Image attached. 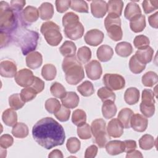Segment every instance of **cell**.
I'll list each match as a JSON object with an SVG mask.
<instances>
[{
    "label": "cell",
    "mask_w": 158,
    "mask_h": 158,
    "mask_svg": "<svg viewBox=\"0 0 158 158\" xmlns=\"http://www.w3.org/2000/svg\"><path fill=\"white\" fill-rule=\"evenodd\" d=\"M32 136L39 145L46 149L62 145L65 139L63 127L49 117L40 119L33 125Z\"/></svg>",
    "instance_id": "1"
},
{
    "label": "cell",
    "mask_w": 158,
    "mask_h": 158,
    "mask_svg": "<svg viewBox=\"0 0 158 158\" xmlns=\"http://www.w3.org/2000/svg\"><path fill=\"white\" fill-rule=\"evenodd\" d=\"M62 68L65 73V80L69 85H76L85 78L83 67L75 56L65 57Z\"/></svg>",
    "instance_id": "2"
},
{
    "label": "cell",
    "mask_w": 158,
    "mask_h": 158,
    "mask_svg": "<svg viewBox=\"0 0 158 158\" xmlns=\"http://www.w3.org/2000/svg\"><path fill=\"white\" fill-rule=\"evenodd\" d=\"M62 25L67 38L72 40H77L83 36L85 28L79 21V17L76 14L72 12L65 14L62 17Z\"/></svg>",
    "instance_id": "3"
},
{
    "label": "cell",
    "mask_w": 158,
    "mask_h": 158,
    "mask_svg": "<svg viewBox=\"0 0 158 158\" xmlns=\"http://www.w3.org/2000/svg\"><path fill=\"white\" fill-rule=\"evenodd\" d=\"M17 12L14 11L6 1L0 2V28L9 33L14 30L17 25Z\"/></svg>",
    "instance_id": "4"
},
{
    "label": "cell",
    "mask_w": 158,
    "mask_h": 158,
    "mask_svg": "<svg viewBox=\"0 0 158 158\" xmlns=\"http://www.w3.org/2000/svg\"><path fill=\"white\" fill-rule=\"evenodd\" d=\"M40 31L50 46H57L62 40L60 27L54 22L48 21L43 23Z\"/></svg>",
    "instance_id": "5"
},
{
    "label": "cell",
    "mask_w": 158,
    "mask_h": 158,
    "mask_svg": "<svg viewBox=\"0 0 158 158\" xmlns=\"http://www.w3.org/2000/svg\"><path fill=\"white\" fill-rule=\"evenodd\" d=\"M104 26L108 36L114 41L122 39L123 31L121 27V19L119 16L108 14L104 19Z\"/></svg>",
    "instance_id": "6"
},
{
    "label": "cell",
    "mask_w": 158,
    "mask_h": 158,
    "mask_svg": "<svg viewBox=\"0 0 158 158\" xmlns=\"http://www.w3.org/2000/svg\"><path fill=\"white\" fill-rule=\"evenodd\" d=\"M91 130L95 142L100 148L105 147L110 137L106 130V123L102 118H98L93 120L91 125Z\"/></svg>",
    "instance_id": "7"
},
{
    "label": "cell",
    "mask_w": 158,
    "mask_h": 158,
    "mask_svg": "<svg viewBox=\"0 0 158 158\" xmlns=\"http://www.w3.org/2000/svg\"><path fill=\"white\" fill-rule=\"evenodd\" d=\"M39 40V34L35 31L25 30L20 36L19 44L22 54L28 55L36 49Z\"/></svg>",
    "instance_id": "8"
},
{
    "label": "cell",
    "mask_w": 158,
    "mask_h": 158,
    "mask_svg": "<svg viewBox=\"0 0 158 158\" xmlns=\"http://www.w3.org/2000/svg\"><path fill=\"white\" fill-rule=\"evenodd\" d=\"M102 81L105 86L112 91L122 89L125 86V78L117 73H106Z\"/></svg>",
    "instance_id": "9"
},
{
    "label": "cell",
    "mask_w": 158,
    "mask_h": 158,
    "mask_svg": "<svg viewBox=\"0 0 158 158\" xmlns=\"http://www.w3.org/2000/svg\"><path fill=\"white\" fill-rule=\"evenodd\" d=\"M34 77L33 73L30 69H22L17 72L14 80L19 86L25 88L31 85L34 80Z\"/></svg>",
    "instance_id": "10"
},
{
    "label": "cell",
    "mask_w": 158,
    "mask_h": 158,
    "mask_svg": "<svg viewBox=\"0 0 158 158\" xmlns=\"http://www.w3.org/2000/svg\"><path fill=\"white\" fill-rule=\"evenodd\" d=\"M87 77L92 80H97L101 77L102 70L100 62L96 60H93L88 62L85 66Z\"/></svg>",
    "instance_id": "11"
},
{
    "label": "cell",
    "mask_w": 158,
    "mask_h": 158,
    "mask_svg": "<svg viewBox=\"0 0 158 158\" xmlns=\"http://www.w3.org/2000/svg\"><path fill=\"white\" fill-rule=\"evenodd\" d=\"M104 35L99 30L92 29L86 32L84 40L87 44L91 46H97L100 44L104 40Z\"/></svg>",
    "instance_id": "12"
},
{
    "label": "cell",
    "mask_w": 158,
    "mask_h": 158,
    "mask_svg": "<svg viewBox=\"0 0 158 158\" xmlns=\"http://www.w3.org/2000/svg\"><path fill=\"white\" fill-rule=\"evenodd\" d=\"M148 125V120L146 117L139 114H133L130 120V127L136 131H144Z\"/></svg>",
    "instance_id": "13"
},
{
    "label": "cell",
    "mask_w": 158,
    "mask_h": 158,
    "mask_svg": "<svg viewBox=\"0 0 158 158\" xmlns=\"http://www.w3.org/2000/svg\"><path fill=\"white\" fill-rule=\"evenodd\" d=\"M39 11L34 6H27L21 12V19L25 24H31L35 22L39 17Z\"/></svg>",
    "instance_id": "14"
},
{
    "label": "cell",
    "mask_w": 158,
    "mask_h": 158,
    "mask_svg": "<svg viewBox=\"0 0 158 158\" xmlns=\"http://www.w3.org/2000/svg\"><path fill=\"white\" fill-rule=\"evenodd\" d=\"M17 66L11 60H4L0 63V74L6 78L15 77L17 74Z\"/></svg>",
    "instance_id": "15"
},
{
    "label": "cell",
    "mask_w": 158,
    "mask_h": 158,
    "mask_svg": "<svg viewBox=\"0 0 158 158\" xmlns=\"http://www.w3.org/2000/svg\"><path fill=\"white\" fill-rule=\"evenodd\" d=\"M123 128L120 121L118 118H114L108 123L106 130L110 137L119 138L123 133Z\"/></svg>",
    "instance_id": "16"
},
{
    "label": "cell",
    "mask_w": 158,
    "mask_h": 158,
    "mask_svg": "<svg viewBox=\"0 0 158 158\" xmlns=\"http://www.w3.org/2000/svg\"><path fill=\"white\" fill-rule=\"evenodd\" d=\"M92 15L96 18H102L107 12V4L105 1H93L90 4Z\"/></svg>",
    "instance_id": "17"
},
{
    "label": "cell",
    "mask_w": 158,
    "mask_h": 158,
    "mask_svg": "<svg viewBox=\"0 0 158 158\" xmlns=\"http://www.w3.org/2000/svg\"><path fill=\"white\" fill-rule=\"evenodd\" d=\"M26 65L31 69L39 68L43 63V56L38 51H33L29 53L26 57Z\"/></svg>",
    "instance_id": "18"
},
{
    "label": "cell",
    "mask_w": 158,
    "mask_h": 158,
    "mask_svg": "<svg viewBox=\"0 0 158 158\" xmlns=\"http://www.w3.org/2000/svg\"><path fill=\"white\" fill-rule=\"evenodd\" d=\"M60 99L62 104L69 109H74L77 107L80 102L79 96L73 91L67 92L65 95Z\"/></svg>",
    "instance_id": "19"
},
{
    "label": "cell",
    "mask_w": 158,
    "mask_h": 158,
    "mask_svg": "<svg viewBox=\"0 0 158 158\" xmlns=\"http://www.w3.org/2000/svg\"><path fill=\"white\" fill-rule=\"evenodd\" d=\"M135 55L141 63L146 64L152 60L154 50L151 47L148 46L146 48L138 49Z\"/></svg>",
    "instance_id": "20"
},
{
    "label": "cell",
    "mask_w": 158,
    "mask_h": 158,
    "mask_svg": "<svg viewBox=\"0 0 158 158\" xmlns=\"http://www.w3.org/2000/svg\"><path fill=\"white\" fill-rule=\"evenodd\" d=\"M107 152L112 156L120 154L124 152L123 141L119 140H113L108 141L105 146Z\"/></svg>",
    "instance_id": "21"
},
{
    "label": "cell",
    "mask_w": 158,
    "mask_h": 158,
    "mask_svg": "<svg viewBox=\"0 0 158 158\" xmlns=\"http://www.w3.org/2000/svg\"><path fill=\"white\" fill-rule=\"evenodd\" d=\"M130 27L135 33H139L146 27V18L144 15H138L130 20Z\"/></svg>",
    "instance_id": "22"
},
{
    "label": "cell",
    "mask_w": 158,
    "mask_h": 158,
    "mask_svg": "<svg viewBox=\"0 0 158 158\" xmlns=\"http://www.w3.org/2000/svg\"><path fill=\"white\" fill-rule=\"evenodd\" d=\"M114 55L112 48L108 45L103 44L100 46L96 51L98 59L101 62H107L110 60Z\"/></svg>",
    "instance_id": "23"
},
{
    "label": "cell",
    "mask_w": 158,
    "mask_h": 158,
    "mask_svg": "<svg viewBox=\"0 0 158 158\" xmlns=\"http://www.w3.org/2000/svg\"><path fill=\"white\" fill-rule=\"evenodd\" d=\"M40 17L43 20H50L54 15L53 5L48 2H43L38 8Z\"/></svg>",
    "instance_id": "24"
},
{
    "label": "cell",
    "mask_w": 158,
    "mask_h": 158,
    "mask_svg": "<svg viewBox=\"0 0 158 158\" xmlns=\"http://www.w3.org/2000/svg\"><path fill=\"white\" fill-rule=\"evenodd\" d=\"M139 91L135 87H130L126 89L124 94V100L129 105L136 104L139 99Z\"/></svg>",
    "instance_id": "25"
},
{
    "label": "cell",
    "mask_w": 158,
    "mask_h": 158,
    "mask_svg": "<svg viewBox=\"0 0 158 158\" xmlns=\"http://www.w3.org/2000/svg\"><path fill=\"white\" fill-rule=\"evenodd\" d=\"M3 122L9 127H14L17 122V114L13 109H7L2 114Z\"/></svg>",
    "instance_id": "26"
},
{
    "label": "cell",
    "mask_w": 158,
    "mask_h": 158,
    "mask_svg": "<svg viewBox=\"0 0 158 158\" xmlns=\"http://www.w3.org/2000/svg\"><path fill=\"white\" fill-rule=\"evenodd\" d=\"M117 107L114 102L107 101L103 102L102 106V114L106 119H110L114 117L117 113Z\"/></svg>",
    "instance_id": "27"
},
{
    "label": "cell",
    "mask_w": 158,
    "mask_h": 158,
    "mask_svg": "<svg viewBox=\"0 0 158 158\" xmlns=\"http://www.w3.org/2000/svg\"><path fill=\"white\" fill-rule=\"evenodd\" d=\"M77 47L75 43L71 41H65L59 48L60 54L65 57L75 56Z\"/></svg>",
    "instance_id": "28"
},
{
    "label": "cell",
    "mask_w": 158,
    "mask_h": 158,
    "mask_svg": "<svg viewBox=\"0 0 158 158\" xmlns=\"http://www.w3.org/2000/svg\"><path fill=\"white\" fill-rule=\"evenodd\" d=\"M108 14H114L118 16L122 15L123 2L121 0H110L107 2Z\"/></svg>",
    "instance_id": "29"
},
{
    "label": "cell",
    "mask_w": 158,
    "mask_h": 158,
    "mask_svg": "<svg viewBox=\"0 0 158 158\" xmlns=\"http://www.w3.org/2000/svg\"><path fill=\"white\" fill-rule=\"evenodd\" d=\"M141 14V10L136 3L131 1L128 2L124 10V16L128 20H131L134 17Z\"/></svg>",
    "instance_id": "30"
},
{
    "label": "cell",
    "mask_w": 158,
    "mask_h": 158,
    "mask_svg": "<svg viewBox=\"0 0 158 158\" xmlns=\"http://www.w3.org/2000/svg\"><path fill=\"white\" fill-rule=\"evenodd\" d=\"M115 52L119 56L128 57L133 52V47L130 43L123 41L117 43L115 46Z\"/></svg>",
    "instance_id": "31"
},
{
    "label": "cell",
    "mask_w": 158,
    "mask_h": 158,
    "mask_svg": "<svg viewBox=\"0 0 158 158\" xmlns=\"http://www.w3.org/2000/svg\"><path fill=\"white\" fill-rule=\"evenodd\" d=\"M133 112L131 109L125 107L120 110L118 114V119L122 123L123 126L125 128H130V120L131 116L133 114Z\"/></svg>",
    "instance_id": "32"
},
{
    "label": "cell",
    "mask_w": 158,
    "mask_h": 158,
    "mask_svg": "<svg viewBox=\"0 0 158 158\" xmlns=\"http://www.w3.org/2000/svg\"><path fill=\"white\" fill-rule=\"evenodd\" d=\"M29 130L27 125L22 122L17 123L12 128V134L18 138H24L28 135Z\"/></svg>",
    "instance_id": "33"
},
{
    "label": "cell",
    "mask_w": 158,
    "mask_h": 158,
    "mask_svg": "<svg viewBox=\"0 0 158 158\" xmlns=\"http://www.w3.org/2000/svg\"><path fill=\"white\" fill-rule=\"evenodd\" d=\"M41 75L47 81H51L56 78L57 74L56 67L51 64H46L41 69Z\"/></svg>",
    "instance_id": "34"
},
{
    "label": "cell",
    "mask_w": 158,
    "mask_h": 158,
    "mask_svg": "<svg viewBox=\"0 0 158 158\" xmlns=\"http://www.w3.org/2000/svg\"><path fill=\"white\" fill-rule=\"evenodd\" d=\"M156 141L154 137L149 134H145L139 139V146L143 150H150L155 145Z\"/></svg>",
    "instance_id": "35"
},
{
    "label": "cell",
    "mask_w": 158,
    "mask_h": 158,
    "mask_svg": "<svg viewBox=\"0 0 158 158\" xmlns=\"http://www.w3.org/2000/svg\"><path fill=\"white\" fill-rule=\"evenodd\" d=\"M129 68L130 71L135 73L138 74L141 73L146 68V64L141 63L135 56L133 55L129 61Z\"/></svg>",
    "instance_id": "36"
},
{
    "label": "cell",
    "mask_w": 158,
    "mask_h": 158,
    "mask_svg": "<svg viewBox=\"0 0 158 158\" xmlns=\"http://www.w3.org/2000/svg\"><path fill=\"white\" fill-rule=\"evenodd\" d=\"M98 96L101 99V100L104 102L107 101H111L114 102L115 99V94L107 87H101L97 92Z\"/></svg>",
    "instance_id": "37"
},
{
    "label": "cell",
    "mask_w": 158,
    "mask_h": 158,
    "mask_svg": "<svg viewBox=\"0 0 158 158\" xmlns=\"http://www.w3.org/2000/svg\"><path fill=\"white\" fill-rule=\"evenodd\" d=\"M157 74L153 71H149L145 73L141 79L143 85L147 87H152L157 83Z\"/></svg>",
    "instance_id": "38"
},
{
    "label": "cell",
    "mask_w": 158,
    "mask_h": 158,
    "mask_svg": "<svg viewBox=\"0 0 158 158\" xmlns=\"http://www.w3.org/2000/svg\"><path fill=\"white\" fill-rule=\"evenodd\" d=\"M77 91L84 97L91 96L94 92V88L93 83L89 81H85L77 86Z\"/></svg>",
    "instance_id": "39"
},
{
    "label": "cell",
    "mask_w": 158,
    "mask_h": 158,
    "mask_svg": "<svg viewBox=\"0 0 158 158\" xmlns=\"http://www.w3.org/2000/svg\"><path fill=\"white\" fill-rule=\"evenodd\" d=\"M72 122L77 127L85 123L86 122V112L82 109L75 110L72 115Z\"/></svg>",
    "instance_id": "40"
},
{
    "label": "cell",
    "mask_w": 158,
    "mask_h": 158,
    "mask_svg": "<svg viewBox=\"0 0 158 158\" xmlns=\"http://www.w3.org/2000/svg\"><path fill=\"white\" fill-rule=\"evenodd\" d=\"M25 104V102L22 100L20 94L15 93L10 95L9 98V105L15 110L22 109Z\"/></svg>",
    "instance_id": "41"
},
{
    "label": "cell",
    "mask_w": 158,
    "mask_h": 158,
    "mask_svg": "<svg viewBox=\"0 0 158 158\" xmlns=\"http://www.w3.org/2000/svg\"><path fill=\"white\" fill-rule=\"evenodd\" d=\"M77 56L81 64H87L91 58V49L87 46H82L78 49Z\"/></svg>",
    "instance_id": "42"
},
{
    "label": "cell",
    "mask_w": 158,
    "mask_h": 158,
    "mask_svg": "<svg viewBox=\"0 0 158 158\" xmlns=\"http://www.w3.org/2000/svg\"><path fill=\"white\" fill-rule=\"evenodd\" d=\"M70 7L78 12L88 13V5L85 1L83 0H72L70 1Z\"/></svg>",
    "instance_id": "43"
},
{
    "label": "cell",
    "mask_w": 158,
    "mask_h": 158,
    "mask_svg": "<svg viewBox=\"0 0 158 158\" xmlns=\"http://www.w3.org/2000/svg\"><path fill=\"white\" fill-rule=\"evenodd\" d=\"M50 91L52 96L60 99L62 98L67 93L64 86L58 82H54L52 84L50 87Z\"/></svg>",
    "instance_id": "44"
},
{
    "label": "cell",
    "mask_w": 158,
    "mask_h": 158,
    "mask_svg": "<svg viewBox=\"0 0 158 158\" xmlns=\"http://www.w3.org/2000/svg\"><path fill=\"white\" fill-rule=\"evenodd\" d=\"M141 104L146 106H154V93L150 89H144L142 92Z\"/></svg>",
    "instance_id": "45"
},
{
    "label": "cell",
    "mask_w": 158,
    "mask_h": 158,
    "mask_svg": "<svg viewBox=\"0 0 158 158\" xmlns=\"http://www.w3.org/2000/svg\"><path fill=\"white\" fill-rule=\"evenodd\" d=\"M61 104L56 98H49L45 102V109L50 114L56 113L60 108Z\"/></svg>",
    "instance_id": "46"
},
{
    "label": "cell",
    "mask_w": 158,
    "mask_h": 158,
    "mask_svg": "<svg viewBox=\"0 0 158 158\" xmlns=\"http://www.w3.org/2000/svg\"><path fill=\"white\" fill-rule=\"evenodd\" d=\"M80 141L76 137H70L67 141L66 147L68 151L71 154L77 153L80 150Z\"/></svg>",
    "instance_id": "47"
},
{
    "label": "cell",
    "mask_w": 158,
    "mask_h": 158,
    "mask_svg": "<svg viewBox=\"0 0 158 158\" xmlns=\"http://www.w3.org/2000/svg\"><path fill=\"white\" fill-rule=\"evenodd\" d=\"M91 127L85 123L77 128V135L81 139H88L91 138Z\"/></svg>",
    "instance_id": "48"
},
{
    "label": "cell",
    "mask_w": 158,
    "mask_h": 158,
    "mask_svg": "<svg viewBox=\"0 0 158 158\" xmlns=\"http://www.w3.org/2000/svg\"><path fill=\"white\" fill-rule=\"evenodd\" d=\"M37 94L38 93L31 86H28L25 87L21 90L20 96L22 100L25 102H27L35 99Z\"/></svg>",
    "instance_id": "49"
},
{
    "label": "cell",
    "mask_w": 158,
    "mask_h": 158,
    "mask_svg": "<svg viewBox=\"0 0 158 158\" xmlns=\"http://www.w3.org/2000/svg\"><path fill=\"white\" fill-rule=\"evenodd\" d=\"M149 43L150 41L148 37L143 35L136 36L133 40V44L135 47L138 49L148 46Z\"/></svg>",
    "instance_id": "50"
},
{
    "label": "cell",
    "mask_w": 158,
    "mask_h": 158,
    "mask_svg": "<svg viewBox=\"0 0 158 158\" xmlns=\"http://www.w3.org/2000/svg\"><path fill=\"white\" fill-rule=\"evenodd\" d=\"M70 113V110L62 105L61 106L60 109L54 114V115L60 122H64L67 121L69 119Z\"/></svg>",
    "instance_id": "51"
},
{
    "label": "cell",
    "mask_w": 158,
    "mask_h": 158,
    "mask_svg": "<svg viewBox=\"0 0 158 158\" xmlns=\"http://www.w3.org/2000/svg\"><path fill=\"white\" fill-rule=\"evenodd\" d=\"M142 6L145 14H149L158 9L157 0H145L142 2Z\"/></svg>",
    "instance_id": "52"
},
{
    "label": "cell",
    "mask_w": 158,
    "mask_h": 158,
    "mask_svg": "<svg viewBox=\"0 0 158 158\" xmlns=\"http://www.w3.org/2000/svg\"><path fill=\"white\" fill-rule=\"evenodd\" d=\"M56 10L59 13H64L68 10L70 6V0H57L55 2Z\"/></svg>",
    "instance_id": "53"
},
{
    "label": "cell",
    "mask_w": 158,
    "mask_h": 158,
    "mask_svg": "<svg viewBox=\"0 0 158 158\" xmlns=\"http://www.w3.org/2000/svg\"><path fill=\"white\" fill-rule=\"evenodd\" d=\"M14 139L9 134H4L0 137V146L1 148L7 149L13 144Z\"/></svg>",
    "instance_id": "54"
},
{
    "label": "cell",
    "mask_w": 158,
    "mask_h": 158,
    "mask_svg": "<svg viewBox=\"0 0 158 158\" xmlns=\"http://www.w3.org/2000/svg\"><path fill=\"white\" fill-rule=\"evenodd\" d=\"M140 111L146 117H151L155 112V106H146L143 104L139 105Z\"/></svg>",
    "instance_id": "55"
},
{
    "label": "cell",
    "mask_w": 158,
    "mask_h": 158,
    "mask_svg": "<svg viewBox=\"0 0 158 158\" xmlns=\"http://www.w3.org/2000/svg\"><path fill=\"white\" fill-rule=\"evenodd\" d=\"M30 86L37 93H40L41 91H43V90L44 88V82L41 79L38 78V77L35 76L33 82Z\"/></svg>",
    "instance_id": "56"
},
{
    "label": "cell",
    "mask_w": 158,
    "mask_h": 158,
    "mask_svg": "<svg viewBox=\"0 0 158 158\" xmlns=\"http://www.w3.org/2000/svg\"><path fill=\"white\" fill-rule=\"evenodd\" d=\"M26 1L24 0H12L10 1L11 8L16 12L20 11L25 6Z\"/></svg>",
    "instance_id": "57"
},
{
    "label": "cell",
    "mask_w": 158,
    "mask_h": 158,
    "mask_svg": "<svg viewBox=\"0 0 158 158\" xmlns=\"http://www.w3.org/2000/svg\"><path fill=\"white\" fill-rule=\"evenodd\" d=\"M98 151V147L94 145H91L89 146L85 151V158H94L97 155Z\"/></svg>",
    "instance_id": "58"
},
{
    "label": "cell",
    "mask_w": 158,
    "mask_h": 158,
    "mask_svg": "<svg viewBox=\"0 0 158 158\" xmlns=\"http://www.w3.org/2000/svg\"><path fill=\"white\" fill-rule=\"evenodd\" d=\"M124 143V152H128L130 151H131L134 149H135L137 147L136 142L134 140L128 139V140H125L123 141Z\"/></svg>",
    "instance_id": "59"
},
{
    "label": "cell",
    "mask_w": 158,
    "mask_h": 158,
    "mask_svg": "<svg viewBox=\"0 0 158 158\" xmlns=\"http://www.w3.org/2000/svg\"><path fill=\"white\" fill-rule=\"evenodd\" d=\"M10 35L9 33L1 30V48L6 46L10 42Z\"/></svg>",
    "instance_id": "60"
},
{
    "label": "cell",
    "mask_w": 158,
    "mask_h": 158,
    "mask_svg": "<svg viewBox=\"0 0 158 158\" xmlns=\"http://www.w3.org/2000/svg\"><path fill=\"white\" fill-rule=\"evenodd\" d=\"M158 12H156L154 14L151 15L148 17V22L151 27L154 28H158Z\"/></svg>",
    "instance_id": "61"
},
{
    "label": "cell",
    "mask_w": 158,
    "mask_h": 158,
    "mask_svg": "<svg viewBox=\"0 0 158 158\" xmlns=\"http://www.w3.org/2000/svg\"><path fill=\"white\" fill-rule=\"evenodd\" d=\"M127 158H130V157H143V156L142 155L141 152L138 150H133L131 151H130L128 152H127L126 155Z\"/></svg>",
    "instance_id": "62"
},
{
    "label": "cell",
    "mask_w": 158,
    "mask_h": 158,
    "mask_svg": "<svg viewBox=\"0 0 158 158\" xmlns=\"http://www.w3.org/2000/svg\"><path fill=\"white\" fill-rule=\"evenodd\" d=\"M63 154L61 151L59 149H54L48 155V157L49 158H63Z\"/></svg>",
    "instance_id": "63"
}]
</instances>
